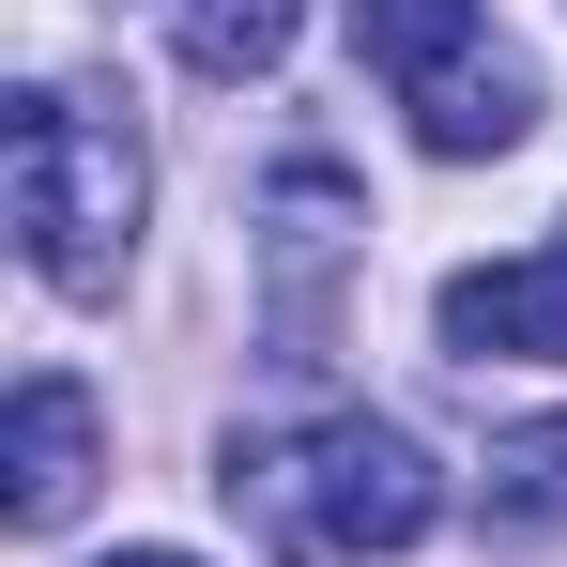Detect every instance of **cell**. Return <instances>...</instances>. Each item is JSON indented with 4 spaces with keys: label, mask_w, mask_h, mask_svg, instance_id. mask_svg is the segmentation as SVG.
<instances>
[{
    "label": "cell",
    "mask_w": 567,
    "mask_h": 567,
    "mask_svg": "<svg viewBox=\"0 0 567 567\" xmlns=\"http://www.w3.org/2000/svg\"><path fill=\"white\" fill-rule=\"evenodd\" d=\"M277 553H414L430 522H445V475L414 430H383V414H307V430H261V445H230L215 475Z\"/></svg>",
    "instance_id": "6da1fadb"
},
{
    "label": "cell",
    "mask_w": 567,
    "mask_h": 567,
    "mask_svg": "<svg viewBox=\"0 0 567 567\" xmlns=\"http://www.w3.org/2000/svg\"><path fill=\"white\" fill-rule=\"evenodd\" d=\"M16 230H31V277L47 291H123L138 261V215H154V154H138V123L93 93H62V78H31L16 93Z\"/></svg>",
    "instance_id": "7a4b0ae2"
},
{
    "label": "cell",
    "mask_w": 567,
    "mask_h": 567,
    "mask_svg": "<svg viewBox=\"0 0 567 567\" xmlns=\"http://www.w3.org/2000/svg\"><path fill=\"white\" fill-rule=\"evenodd\" d=\"M93 475H107L93 383L31 369V383H16V414H0V506H16V537H62V522L93 506Z\"/></svg>",
    "instance_id": "3957f363"
},
{
    "label": "cell",
    "mask_w": 567,
    "mask_h": 567,
    "mask_svg": "<svg viewBox=\"0 0 567 567\" xmlns=\"http://www.w3.org/2000/svg\"><path fill=\"white\" fill-rule=\"evenodd\" d=\"M445 353L567 369V246H553V261H475V277H445Z\"/></svg>",
    "instance_id": "277c9868"
},
{
    "label": "cell",
    "mask_w": 567,
    "mask_h": 567,
    "mask_svg": "<svg viewBox=\"0 0 567 567\" xmlns=\"http://www.w3.org/2000/svg\"><path fill=\"white\" fill-rule=\"evenodd\" d=\"M414 138H430L445 169H475V154H522V138H537V78H522L506 47H491V62H445V78L414 93Z\"/></svg>",
    "instance_id": "5b68a950"
},
{
    "label": "cell",
    "mask_w": 567,
    "mask_h": 567,
    "mask_svg": "<svg viewBox=\"0 0 567 567\" xmlns=\"http://www.w3.org/2000/svg\"><path fill=\"white\" fill-rule=\"evenodd\" d=\"M475 16L491 0H353V62L399 78V93H430L445 62H475Z\"/></svg>",
    "instance_id": "8992f818"
},
{
    "label": "cell",
    "mask_w": 567,
    "mask_h": 567,
    "mask_svg": "<svg viewBox=\"0 0 567 567\" xmlns=\"http://www.w3.org/2000/svg\"><path fill=\"white\" fill-rule=\"evenodd\" d=\"M291 16L307 0H169V47H185V78H277Z\"/></svg>",
    "instance_id": "52a82bcc"
},
{
    "label": "cell",
    "mask_w": 567,
    "mask_h": 567,
    "mask_svg": "<svg viewBox=\"0 0 567 567\" xmlns=\"http://www.w3.org/2000/svg\"><path fill=\"white\" fill-rule=\"evenodd\" d=\"M491 522L506 537H553L567 522V430H506L491 445Z\"/></svg>",
    "instance_id": "ba28073f"
},
{
    "label": "cell",
    "mask_w": 567,
    "mask_h": 567,
    "mask_svg": "<svg viewBox=\"0 0 567 567\" xmlns=\"http://www.w3.org/2000/svg\"><path fill=\"white\" fill-rule=\"evenodd\" d=\"M107 567H199V553H107Z\"/></svg>",
    "instance_id": "9c48e42d"
}]
</instances>
